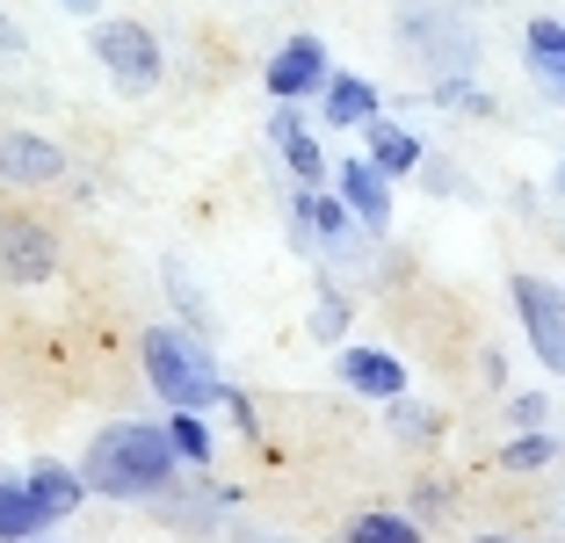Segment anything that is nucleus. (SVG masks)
Returning <instances> with one entry per match:
<instances>
[{
	"instance_id": "7c9ffc66",
	"label": "nucleus",
	"mask_w": 565,
	"mask_h": 543,
	"mask_svg": "<svg viewBox=\"0 0 565 543\" xmlns=\"http://www.w3.org/2000/svg\"><path fill=\"white\" fill-rule=\"evenodd\" d=\"M30 543H51V529H44V536H30Z\"/></svg>"
},
{
	"instance_id": "7ed1b4c3",
	"label": "nucleus",
	"mask_w": 565,
	"mask_h": 543,
	"mask_svg": "<svg viewBox=\"0 0 565 543\" xmlns=\"http://www.w3.org/2000/svg\"><path fill=\"white\" fill-rule=\"evenodd\" d=\"M87 58L102 66V81L117 87V95H152V87L167 81V51H160V36H152L138 15H95Z\"/></svg>"
},
{
	"instance_id": "39448f33",
	"label": "nucleus",
	"mask_w": 565,
	"mask_h": 543,
	"mask_svg": "<svg viewBox=\"0 0 565 543\" xmlns=\"http://www.w3.org/2000/svg\"><path fill=\"white\" fill-rule=\"evenodd\" d=\"M58 276V232L30 211H0V283L8 290H44Z\"/></svg>"
},
{
	"instance_id": "bb28decb",
	"label": "nucleus",
	"mask_w": 565,
	"mask_h": 543,
	"mask_svg": "<svg viewBox=\"0 0 565 543\" xmlns=\"http://www.w3.org/2000/svg\"><path fill=\"white\" fill-rule=\"evenodd\" d=\"M443 508H449L443 486H420V493H414V522H420V514H443Z\"/></svg>"
},
{
	"instance_id": "f8f14e48",
	"label": "nucleus",
	"mask_w": 565,
	"mask_h": 543,
	"mask_svg": "<svg viewBox=\"0 0 565 543\" xmlns=\"http://www.w3.org/2000/svg\"><path fill=\"white\" fill-rule=\"evenodd\" d=\"M363 160L377 167L384 181H399V174H420V167H428V146H420L406 124H392V116H370L363 124Z\"/></svg>"
},
{
	"instance_id": "412c9836",
	"label": "nucleus",
	"mask_w": 565,
	"mask_h": 543,
	"mask_svg": "<svg viewBox=\"0 0 565 543\" xmlns=\"http://www.w3.org/2000/svg\"><path fill=\"white\" fill-rule=\"evenodd\" d=\"M384 428L399 435V443H435V428H443V420H435L428 406H420V398H384Z\"/></svg>"
},
{
	"instance_id": "393cba45",
	"label": "nucleus",
	"mask_w": 565,
	"mask_h": 543,
	"mask_svg": "<svg viewBox=\"0 0 565 543\" xmlns=\"http://www.w3.org/2000/svg\"><path fill=\"white\" fill-rule=\"evenodd\" d=\"M544 413H551L544 392H515L508 398V428H544Z\"/></svg>"
},
{
	"instance_id": "1a4fd4ad",
	"label": "nucleus",
	"mask_w": 565,
	"mask_h": 543,
	"mask_svg": "<svg viewBox=\"0 0 565 543\" xmlns=\"http://www.w3.org/2000/svg\"><path fill=\"white\" fill-rule=\"evenodd\" d=\"M333 377L349 384L355 398L384 406V398H399V392H406V362L392 355V348H355V341H341V355H333Z\"/></svg>"
},
{
	"instance_id": "2eb2a0df",
	"label": "nucleus",
	"mask_w": 565,
	"mask_h": 543,
	"mask_svg": "<svg viewBox=\"0 0 565 543\" xmlns=\"http://www.w3.org/2000/svg\"><path fill=\"white\" fill-rule=\"evenodd\" d=\"M341 543H428L406 508H363L341 522Z\"/></svg>"
},
{
	"instance_id": "f03ea898",
	"label": "nucleus",
	"mask_w": 565,
	"mask_h": 543,
	"mask_svg": "<svg viewBox=\"0 0 565 543\" xmlns=\"http://www.w3.org/2000/svg\"><path fill=\"white\" fill-rule=\"evenodd\" d=\"M138 370L160 392L167 413H211L217 406V355L189 327H146L138 333Z\"/></svg>"
},
{
	"instance_id": "20e7f679",
	"label": "nucleus",
	"mask_w": 565,
	"mask_h": 543,
	"mask_svg": "<svg viewBox=\"0 0 565 543\" xmlns=\"http://www.w3.org/2000/svg\"><path fill=\"white\" fill-rule=\"evenodd\" d=\"M508 305L522 319V341L536 348L551 377H565V283L551 276H508Z\"/></svg>"
},
{
	"instance_id": "dca6fc26",
	"label": "nucleus",
	"mask_w": 565,
	"mask_h": 543,
	"mask_svg": "<svg viewBox=\"0 0 565 543\" xmlns=\"http://www.w3.org/2000/svg\"><path fill=\"white\" fill-rule=\"evenodd\" d=\"M349 319H355L349 290H341L333 276H319V297H312V341H319V348H341V341H349Z\"/></svg>"
},
{
	"instance_id": "b1692460",
	"label": "nucleus",
	"mask_w": 565,
	"mask_h": 543,
	"mask_svg": "<svg viewBox=\"0 0 565 543\" xmlns=\"http://www.w3.org/2000/svg\"><path fill=\"white\" fill-rule=\"evenodd\" d=\"M217 406H225V420H233L239 435H262V413H254V398L239 392V384H225V377H217Z\"/></svg>"
},
{
	"instance_id": "ddd939ff",
	"label": "nucleus",
	"mask_w": 565,
	"mask_h": 543,
	"mask_svg": "<svg viewBox=\"0 0 565 543\" xmlns=\"http://www.w3.org/2000/svg\"><path fill=\"white\" fill-rule=\"evenodd\" d=\"M319 116H327L333 131H363L370 116H384V95L363 81V73H327V87H319Z\"/></svg>"
},
{
	"instance_id": "2f4dec72",
	"label": "nucleus",
	"mask_w": 565,
	"mask_h": 543,
	"mask_svg": "<svg viewBox=\"0 0 565 543\" xmlns=\"http://www.w3.org/2000/svg\"><path fill=\"white\" fill-rule=\"evenodd\" d=\"M333 543H341V536H333Z\"/></svg>"
},
{
	"instance_id": "a211bd4d",
	"label": "nucleus",
	"mask_w": 565,
	"mask_h": 543,
	"mask_svg": "<svg viewBox=\"0 0 565 543\" xmlns=\"http://www.w3.org/2000/svg\"><path fill=\"white\" fill-rule=\"evenodd\" d=\"M167 443H174V457L182 464H217V443H211V428H203V413H167Z\"/></svg>"
},
{
	"instance_id": "f257e3e1",
	"label": "nucleus",
	"mask_w": 565,
	"mask_h": 543,
	"mask_svg": "<svg viewBox=\"0 0 565 543\" xmlns=\"http://www.w3.org/2000/svg\"><path fill=\"white\" fill-rule=\"evenodd\" d=\"M182 457L167 443V420H102L81 449V478L87 493L117 500V508H138V500H167Z\"/></svg>"
},
{
	"instance_id": "f3484780",
	"label": "nucleus",
	"mask_w": 565,
	"mask_h": 543,
	"mask_svg": "<svg viewBox=\"0 0 565 543\" xmlns=\"http://www.w3.org/2000/svg\"><path fill=\"white\" fill-rule=\"evenodd\" d=\"M305 203H312V247H349L355 232H363V225H355V211L333 196V181H327V189H312Z\"/></svg>"
},
{
	"instance_id": "aec40b11",
	"label": "nucleus",
	"mask_w": 565,
	"mask_h": 543,
	"mask_svg": "<svg viewBox=\"0 0 565 543\" xmlns=\"http://www.w3.org/2000/svg\"><path fill=\"white\" fill-rule=\"evenodd\" d=\"M435 95V109H457V116H493V95H486L471 73H443V81L428 87Z\"/></svg>"
},
{
	"instance_id": "5701e85b",
	"label": "nucleus",
	"mask_w": 565,
	"mask_h": 543,
	"mask_svg": "<svg viewBox=\"0 0 565 543\" xmlns=\"http://www.w3.org/2000/svg\"><path fill=\"white\" fill-rule=\"evenodd\" d=\"M305 196H312V189H290V203H282V225H290V247H298V254H319V247H312V203H305Z\"/></svg>"
},
{
	"instance_id": "c756f323",
	"label": "nucleus",
	"mask_w": 565,
	"mask_h": 543,
	"mask_svg": "<svg viewBox=\"0 0 565 543\" xmlns=\"http://www.w3.org/2000/svg\"><path fill=\"white\" fill-rule=\"evenodd\" d=\"M471 543H515V536H471Z\"/></svg>"
},
{
	"instance_id": "4be33fe9",
	"label": "nucleus",
	"mask_w": 565,
	"mask_h": 543,
	"mask_svg": "<svg viewBox=\"0 0 565 543\" xmlns=\"http://www.w3.org/2000/svg\"><path fill=\"white\" fill-rule=\"evenodd\" d=\"M522 73H530V87L544 102H558V109H565V51H522Z\"/></svg>"
},
{
	"instance_id": "cd10ccee",
	"label": "nucleus",
	"mask_w": 565,
	"mask_h": 543,
	"mask_svg": "<svg viewBox=\"0 0 565 543\" xmlns=\"http://www.w3.org/2000/svg\"><path fill=\"white\" fill-rule=\"evenodd\" d=\"M58 8H66V15H87V22L102 15V0H58Z\"/></svg>"
},
{
	"instance_id": "4468645a",
	"label": "nucleus",
	"mask_w": 565,
	"mask_h": 543,
	"mask_svg": "<svg viewBox=\"0 0 565 543\" xmlns=\"http://www.w3.org/2000/svg\"><path fill=\"white\" fill-rule=\"evenodd\" d=\"M44 508L30 500V486H22V471H0V543H30L44 536Z\"/></svg>"
},
{
	"instance_id": "6e6552de",
	"label": "nucleus",
	"mask_w": 565,
	"mask_h": 543,
	"mask_svg": "<svg viewBox=\"0 0 565 543\" xmlns=\"http://www.w3.org/2000/svg\"><path fill=\"white\" fill-rule=\"evenodd\" d=\"M66 181V146L44 131H0V189H51Z\"/></svg>"
},
{
	"instance_id": "0eeeda50",
	"label": "nucleus",
	"mask_w": 565,
	"mask_h": 543,
	"mask_svg": "<svg viewBox=\"0 0 565 543\" xmlns=\"http://www.w3.org/2000/svg\"><path fill=\"white\" fill-rule=\"evenodd\" d=\"M268 138H276V160H282V174L298 181V189H327V181H333V167H327V152H319L312 124L298 116V102H276Z\"/></svg>"
},
{
	"instance_id": "a878e982",
	"label": "nucleus",
	"mask_w": 565,
	"mask_h": 543,
	"mask_svg": "<svg viewBox=\"0 0 565 543\" xmlns=\"http://www.w3.org/2000/svg\"><path fill=\"white\" fill-rule=\"evenodd\" d=\"M22 51H30V36H22V22L0 8V58H22Z\"/></svg>"
},
{
	"instance_id": "c85d7f7f",
	"label": "nucleus",
	"mask_w": 565,
	"mask_h": 543,
	"mask_svg": "<svg viewBox=\"0 0 565 543\" xmlns=\"http://www.w3.org/2000/svg\"><path fill=\"white\" fill-rule=\"evenodd\" d=\"M551 189H558V196H565V160H558V167H551Z\"/></svg>"
},
{
	"instance_id": "423d86ee",
	"label": "nucleus",
	"mask_w": 565,
	"mask_h": 543,
	"mask_svg": "<svg viewBox=\"0 0 565 543\" xmlns=\"http://www.w3.org/2000/svg\"><path fill=\"white\" fill-rule=\"evenodd\" d=\"M327 73H333V51L312 30H298V36H282L276 58L262 66V87H268V102H312L327 87Z\"/></svg>"
},
{
	"instance_id": "6ab92c4d",
	"label": "nucleus",
	"mask_w": 565,
	"mask_h": 543,
	"mask_svg": "<svg viewBox=\"0 0 565 543\" xmlns=\"http://www.w3.org/2000/svg\"><path fill=\"white\" fill-rule=\"evenodd\" d=\"M500 464H508V471H544V464H558V435H544V428H515L508 435V449H500Z\"/></svg>"
},
{
	"instance_id": "9b49d317",
	"label": "nucleus",
	"mask_w": 565,
	"mask_h": 543,
	"mask_svg": "<svg viewBox=\"0 0 565 543\" xmlns=\"http://www.w3.org/2000/svg\"><path fill=\"white\" fill-rule=\"evenodd\" d=\"M22 486H30V500L44 508V522L58 529V522H73V514L87 508V478H81V464H58V457H36L30 471H22Z\"/></svg>"
},
{
	"instance_id": "9d476101",
	"label": "nucleus",
	"mask_w": 565,
	"mask_h": 543,
	"mask_svg": "<svg viewBox=\"0 0 565 543\" xmlns=\"http://www.w3.org/2000/svg\"><path fill=\"white\" fill-rule=\"evenodd\" d=\"M333 196L355 211L363 232H392V181H384L363 152H355V160H333Z\"/></svg>"
}]
</instances>
